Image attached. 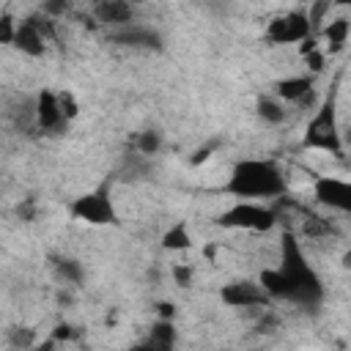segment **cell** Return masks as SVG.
I'll list each match as a JSON object with an SVG mask.
<instances>
[{"instance_id": "1", "label": "cell", "mask_w": 351, "mask_h": 351, "mask_svg": "<svg viewBox=\"0 0 351 351\" xmlns=\"http://www.w3.org/2000/svg\"><path fill=\"white\" fill-rule=\"evenodd\" d=\"M258 285L266 291L269 299H285L304 310L318 307L324 299V282L307 263L293 230H285L280 239V266L263 269Z\"/></svg>"}, {"instance_id": "2", "label": "cell", "mask_w": 351, "mask_h": 351, "mask_svg": "<svg viewBox=\"0 0 351 351\" xmlns=\"http://www.w3.org/2000/svg\"><path fill=\"white\" fill-rule=\"evenodd\" d=\"M225 192L241 200H269L285 195V173L274 159H241L233 165Z\"/></svg>"}, {"instance_id": "3", "label": "cell", "mask_w": 351, "mask_h": 351, "mask_svg": "<svg viewBox=\"0 0 351 351\" xmlns=\"http://www.w3.org/2000/svg\"><path fill=\"white\" fill-rule=\"evenodd\" d=\"M69 214L88 225H115L118 214H115V206L110 197V181H101L96 189L74 197L69 203Z\"/></svg>"}, {"instance_id": "4", "label": "cell", "mask_w": 351, "mask_h": 351, "mask_svg": "<svg viewBox=\"0 0 351 351\" xmlns=\"http://www.w3.org/2000/svg\"><path fill=\"white\" fill-rule=\"evenodd\" d=\"M277 211L271 206H263V203H250V200H241L236 206H230L228 211H222L217 217V225L219 228H230V230H255V233H263V230H271L277 225Z\"/></svg>"}, {"instance_id": "5", "label": "cell", "mask_w": 351, "mask_h": 351, "mask_svg": "<svg viewBox=\"0 0 351 351\" xmlns=\"http://www.w3.org/2000/svg\"><path fill=\"white\" fill-rule=\"evenodd\" d=\"M304 148H318V151H329L335 156L343 154V137L337 129V118H335V101H324L315 115L307 123L304 132Z\"/></svg>"}, {"instance_id": "6", "label": "cell", "mask_w": 351, "mask_h": 351, "mask_svg": "<svg viewBox=\"0 0 351 351\" xmlns=\"http://www.w3.org/2000/svg\"><path fill=\"white\" fill-rule=\"evenodd\" d=\"M310 36H313V27L304 8H293L282 16H274L266 25V38L271 44H302Z\"/></svg>"}, {"instance_id": "7", "label": "cell", "mask_w": 351, "mask_h": 351, "mask_svg": "<svg viewBox=\"0 0 351 351\" xmlns=\"http://www.w3.org/2000/svg\"><path fill=\"white\" fill-rule=\"evenodd\" d=\"M219 302L228 307H269L271 299L255 280H230L219 288Z\"/></svg>"}, {"instance_id": "8", "label": "cell", "mask_w": 351, "mask_h": 351, "mask_svg": "<svg viewBox=\"0 0 351 351\" xmlns=\"http://www.w3.org/2000/svg\"><path fill=\"white\" fill-rule=\"evenodd\" d=\"M313 195L326 208H337V211H348L351 208V184L343 181V178H335V176L315 178Z\"/></svg>"}, {"instance_id": "9", "label": "cell", "mask_w": 351, "mask_h": 351, "mask_svg": "<svg viewBox=\"0 0 351 351\" xmlns=\"http://www.w3.org/2000/svg\"><path fill=\"white\" fill-rule=\"evenodd\" d=\"M33 115H36V123H38L41 132H60L63 123H66V118L60 115V107H58V93L49 90V88L38 90Z\"/></svg>"}, {"instance_id": "10", "label": "cell", "mask_w": 351, "mask_h": 351, "mask_svg": "<svg viewBox=\"0 0 351 351\" xmlns=\"http://www.w3.org/2000/svg\"><path fill=\"white\" fill-rule=\"evenodd\" d=\"M110 41L121 44V47H143V49H159L162 47V38L156 30L145 27V25H126V27H118V30H110Z\"/></svg>"}, {"instance_id": "11", "label": "cell", "mask_w": 351, "mask_h": 351, "mask_svg": "<svg viewBox=\"0 0 351 351\" xmlns=\"http://www.w3.org/2000/svg\"><path fill=\"white\" fill-rule=\"evenodd\" d=\"M93 16L101 22V25H110V27H126L132 25L134 19V8L123 0H101L93 5Z\"/></svg>"}, {"instance_id": "12", "label": "cell", "mask_w": 351, "mask_h": 351, "mask_svg": "<svg viewBox=\"0 0 351 351\" xmlns=\"http://www.w3.org/2000/svg\"><path fill=\"white\" fill-rule=\"evenodd\" d=\"M14 47H16L22 55H30V58H41V55L47 52V41L38 36V30L33 27L30 19H22V22L16 25Z\"/></svg>"}, {"instance_id": "13", "label": "cell", "mask_w": 351, "mask_h": 351, "mask_svg": "<svg viewBox=\"0 0 351 351\" xmlns=\"http://www.w3.org/2000/svg\"><path fill=\"white\" fill-rule=\"evenodd\" d=\"M274 93L280 101H304L313 93V77L302 74V77H285L274 85Z\"/></svg>"}, {"instance_id": "14", "label": "cell", "mask_w": 351, "mask_h": 351, "mask_svg": "<svg viewBox=\"0 0 351 351\" xmlns=\"http://www.w3.org/2000/svg\"><path fill=\"white\" fill-rule=\"evenodd\" d=\"M145 343L154 351H176V324L173 321H165V318H156Z\"/></svg>"}, {"instance_id": "15", "label": "cell", "mask_w": 351, "mask_h": 351, "mask_svg": "<svg viewBox=\"0 0 351 351\" xmlns=\"http://www.w3.org/2000/svg\"><path fill=\"white\" fill-rule=\"evenodd\" d=\"M162 247H165L167 252H184V250H189V247H192V236H189L186 222L170 225V228L165 230V236H162Z\"/></svg>"}, {"instance_id": "16", "label": "cell", "mask_w": 351, "mask_h": 351, "mask_svg": "<svg viewBox=\"0 0 351 351\" xmlns=\"http://www.w3.org/2000/svg\"><path fill=\"white\" fill-rule=\"evenodd\" d=\"M52 266L58 271L60 280H66L69 285H80L85 280V269L77 258H66V255H52Z\"/></svg>"}, {"instance_id": "17", "label": "cell", "mask_w": 351, "mask_h": 351, "mask_svg": "<svg viewBox=\"0 0 351 351\" xmlns=\"http://www.w3.org/2000/svg\"><path fill=\"white\" fill-rule=\"evenodd\" d=\"M348 30H351V22L346 16H337L332 19L326 27H324V38L329 41V52H340L348 41Z\"/></svg>"}, {"instance_id": "18", "label": "cell", "mask_w": 351, "mask_h": 351, "mask_svg": "<svg viewBox=\"0 0 351 351\" xmlns=\"http://www.w3.org/2000/svg\"><path fill=\"white\" fill-rule=\"evenodd\" d=\"M255 110H258V115H261L266 123H271V126H280V123L285 121V104H282L280 99H274V96H261L258 104H255Z\"/></svg>"}, {"instance_id": "19", "label": "cell", "mask_w": 351, "mask_h": 351, "mask_svg": "<svg viewBox=\"0 0 351 351\" xmlns=\"http://www.w3.org/2000/svg\"><path fill=\"white\" fill-rule=\"evenodd\" d=\"M132 145H134V151H137L140 156H148V159H151V156L159 154V148H162V132H159V129H143V132L134 134Z\"/></svg>"}, {"instance_id": "20", "label": "cell", "mask_w": 351, "mask_h": 351, "mask_svg": "<svg viewBox=\"0 0 351 351\" xmlns=\"http://www.w3.org/2000/svg\"><path fill=\"white\" fill-rule=\"evenodd\" d=\"M121 176L123 178H145L148 176V156H140L137 151L134 154H126L123 167H121Z\"/></svg>"}, {"instance_id": "21", "label": "cell", "mask_w": 351, "mask_h": 351, "mask_svg": "<svg viewBox=\"0 0 351 351\" xmlns=\"http://www.w3.org/2000/svg\"><path fill=\"white\" fill-rule=\"evenodd\" d=\"M30 22H33V27L38 30V36L44 38V41H55V22L49 19V16H44V14H33V16H27Z\"/></svg>"}, {"instance_id": "22", "label": "cell", "mask_w": 351, "mask_h": 351, "mask_svg": "<svg viewBox=\"0 0 351 351\" xmlns=\"http://www.w3.org/2000/svg\"><path fill=\"white\" fill-rule=\"evenodd\" d=\"M14 36H16V19L5 11V14H0V47L14 44Z\"/></svg>"}, {"instance_id": "23", "label": "cell", "mask_w": 351, "mask_h": 351, "mask_svg": "<svg viewBox=\"0 0 351 351\" xmlns=\"http://www.w3.org/2000/svg\"><path fill=\"white\" fill-rule=\"evenodd\" d=\"M58 107H60V115H63L66 121H71V118L80 112V104H77L74 93H69V90H60V93H58Z\"/></svg>"}, {"instance_id": "24", "label": "cell", "mask_w": 351, "mask_h": 351, "mask_svg": "<svg viewBox=\"0 0 351 351\" xmlns=\"http://www.w3.org/2000/svg\"><path fill=\"white\" fill-rule=\"evenodd\" d=\"M33 340H36V332H33V329H27V326H16V329H11V346H14V348L27 351V348L33 346Z\"/></svg>"}, {"instance_id": "25", "label": "cell", "mask_w": 351, "mask_h": 351, "mask_svg": "<svg viewBox=\"0 0 351 351\" xmlns=\"http://www.w3.org/2000/svg\"><path fill=\"white\" fill-rule=\"evenodd\" d=\"M173 280H176L178 288H189V285H192V266L176 263V266H173Z\"/></svg>"}, {"instance_id": "26", "label": "cell", "mask_w": 351, "mask_h": 351, "mask_svg": "<svg viewBox=\"0 0 351 351\" xmlns=\"http://www.w3.org/2000/svg\"><path fill=\"white\" fill-rule=\"evenodd\" d=\"M302 58H304V63L310 66V71H313V74H318V71L324 69V52H321L318 47H313V49H307V52H304Z\"/></svg>"}, {"instance_id": "27", "label": "cell", "mask_w": 351, "mask_h": 351, "mask_svg": "<svg viewBox=\"0 0 351 351\" xmlns=\"http://www.w3.org/2000/svg\"><path fill=\"white\" fill-rule=\"evenodd\" d=\"M74 337H80V329L71 326V324H58L55 332H52V340H55V343H58V340H74Z\"/></svg>"}, {"instance_id": "28", "label": "cell", "mask_w": 351, "mask_h": 351, "mask_svg": "<svg viewBox=\"0 0 351 351\" xmlns=\"http://www.w3.org/2000/svg\"><path fill=\"white\" fill-rule=\"evenodd\" d=\"M69 11V0H52V3H44V16H58V14H66Z\"/></svg>"}, {"instance_id": "29", "label": "cell", "mask_w": 351, "mask_h": 351, "mask_svg": "<svg viewBox=\"0 0 351 351\" xmlns=\"http://www.w3.org/2000/svg\"><path fill=\"white\" fill-rule=\"evenodd\" d=\"M19 217H22V219H27V222L36 217V200H33V197H30V200H25V206H19Z\"/></svg>"}, {"instance_id": "30", "label": "cell", "mask_w": 351, "mask_h": 351, "mask_svg": "<svg viewBox=\"0 0 351 351\" xmlns=\"http://www.w3.org/2000/svg\"><path fill=\"white\" fill-rule=\"evenodd\" d=\"M156 313H159V318H165V321H173V315H176V307H173L170 302H159V304H156Z\"/></svg>"}, {"instance_id": "31", "label": "cell", "mask_w": 351, "mask_h": 351, "mask_svg": "<svg viewBox=\"0 0 351 351\" xmlns=\"http://www.w3.org/2000/svg\"><path fill=\"white\" fill-rule=\"evenodd\" d=\"M271 326H277V315L274 313H266V318L258 321V332H274Z\"/></svg>"}, {"instance_id": "32", "label": "cell", "mask_w": 351, "mask_h": 351, "mask_svg": "<svg viewBox=\"0 0 351 351\" xmlns=\"http://www.w3.org/2000/svg\"><path fill=\"white\" fill-rule=\"evenodd\" d=\"M52 348H55V340L49 337V340H44V343H38L33 351H52Z\"/></svg>"}, {"instance_id": "33", "label": "cell", "mask_w": 351, "mask_h": 351, "mask_svg": "<svg viewBox=\"0 0 351 351\" xmlns=\"http://www.w3.org/2000/svg\"><path fill=\"white\" fill-rule=\"evenodd\" d=\"M129 351H154V348H151L148 343H134V346H132Z\"/></svg>"}]
</instances>
